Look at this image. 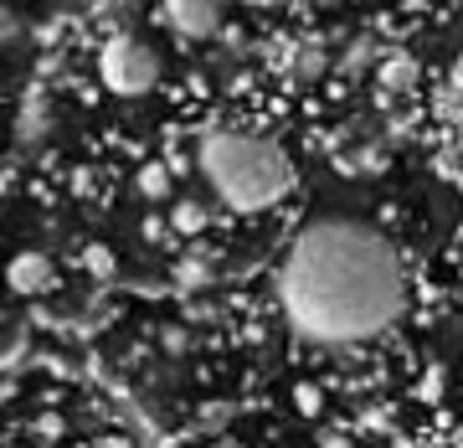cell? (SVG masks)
<instances>
[{
  "label": "cell",
  "instance_id": "6da1fadb",
  "mask_svg": "<svg viewBox=\"0 0 463 448\" xmlns=\"http://www.w3.org/2000/svg\"><path fill=\"white\" fill-rule=\"evenodd\" d=\"M407 279H402L397 248L350 216H325L304 227L283 258L279 299L298 335L319 346H355L386 330L402 310Z\"/></svg>",
  "mask_w": 463,
  "mask_h": 448
},
{
  "label": "cell",
  "instance_id": "7a4b0ae2",
  "mask_svg": "<svg viewBox=\"0 0 463 448\" xmlns=\"http://www.w3.org/2000/svg\"><path fill=\"white\" fill-rule=\"evenodd\" d=\"M201 176L216 191V201H227L232 212H263L288 191V160L283 149L263 134L242 129H216L201 145Z\"/></svg>",
  "mask_w": 463,
  "mask_h": 448
},
{
  "label": "cell",
  "instance_id": "3957f363",
  "mask_svg": "<svg viewBox=\"0 0 463 448\" xmlns=\"http://www.w3.org/2000/svg\"><path fill=\"white\" fill-rule=\"evenodd\" d=\"M103 83L134 99V93H149V88L160 83V57L149 42L139 36H114L109 47H103Z\"/></svg>",
  "mask_w": 463,
  "mask_h": 448
},
{
  "label": "cell",
  "instance_id": "277c9868",
  "mask_svg": "<svg viewBox=\"0 0 463 448\" xmlns=\"http://www.w3.org/2000/svg\"><path fill=\"white\" fill-rule=\"evenodd\" d=\"M170 26L185 36H206L222 21V0H170Z\"/></svg>",
  "mask_w": 463,
  "mask_h": 448
},
{
  "label": "cell",
  "instance_id": "5b68a950",
  "mask_svg": "<svg viewBox=\"0 0 463 448\" xmlns=\"http://www.w3.org/2000/svg\"><path fill=\"white\" fill-rule=\"evenodd\" d=\"M11 283H16V294H42V289L52 283L47 258H36V253H21L16 263H11Z\"/></svg>",
  "mask_w": 463,
  "mask_h": 448
},
{
  "label": "cell",
  "instance_id": "8992f818",
  "mask_svg": "<svg viewBox=\"0 0 463 448\" xmlns=\"http://www.w3.org/2000/svg\"><path fill=\"white\" fill-rule=\"evenodd\" d=\"M145 191H165V170L149 166V170H145Z\"/></svg>",
  "mask_w": 463,
  "mask_h": 448
},
{
  "label": "cell",
  "instance_id": "52a82bcc",
  "mask_svg": "<svg viewBox=\"0 0 463 448\" xmlns=\"http://www.w3.org/2000/svg\"><path fill=\"white\" fill-rule=\"evenodd\" d=\"M175 222H181V227H201V212H196V206H181V212H175Z\"/></svg>",
  "mask_w": 463,
  "mask_h": 448
}]
</instances>
